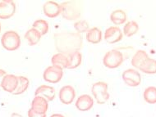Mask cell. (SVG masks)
I'll return each mask as SVG.
<instances>
[{"label":"cell","mask_w":156,"mask_h":117,"mask_svg":"<svg viewBox=\"0 0 156 117\" xmlns=\"http://www.w3.org/2000/svg\"><path fill=\"white\" fill-rule=\"evenodd\" d=\"M56 50L60 53L69 54L79 52L82 47V35L74 32H59L54 36Z\"/></svg>","instance_id":"6da1fadb"},{"label":"cell","mask_w":156,"mask_h":117,"mask_svg":"<svg viewBox=\"0 0 156 117\" xmlns=\"http://www.w3.org/2000/svg\"><path fill=\"white\" fill-rule=\"evenodd\" d=\"M62 18L74 21L80 18L82 12V4L79 1H67L60 4Z\"/></svg>","instance_id":"7a4b0ae2"},{"label":"cell","mask_w":156,"mask_h":117,"mask_svg":"<svg viewBox=\"0 0 156 117\" xmlns=\"http://www.w3.org/2000/svg\"><path fill=\"white\" fill-rule=\"evenodd\" d=\"M1 43L6 50L15 51L21 46V38L16 31L8 30L1 38Z\"/></svg>","instance_id":"3957f363"},{"label":"cell","mask_w":156,"mask_h":117,"mask_svg":"<svg viewBox=\"0 0 156 117\" xmlns=\"http://www.w3.org/2000/svg\"><path fill=\"white\" fill-rule=\"evenodd\" d=\"M91 93L98 104H105L109 99L108 84L103 81L94 83L92 85Z\"/></svg>","instance_id":"277c9868"},{"label":"cell","mask_w":156,"mask_h":117,"mask_svg":"<svg viewBox=\"0 0 156 117\" xmlns=\"http://www.w3.org/2000/svg\"><path fill=\"white\" fill-rule=\"evenodd\" d=\"M124 61L122 53L119 50L108 51L103 58L105 67L109 69H115L121 66Z\"/></svg>","instance_id":"5b68a950"},{"label":"cell","mask_w":156,"mask_h":117,"mask_svg":"<svg viewBox=\"0 0 156 117\" xmlns=\"http://www.w3.org/2000/svg\"><path fill=\"white\" fill-rule=\"evenodd\" d=\"M63 76V71L62 68L55 66H51L46 68L44 71L43 78L46 82L57 84L62 80Z\"/></svg>","instance_id":"8992f818"},{"label":"cell","mask_w":156,"mask_h":117,"mask_svg":"<svg viewBox=\"0 0 156 117\" xmlns=\"http://www.w3.org/2000/svg\"><path fill=\"white\" fill-rule=\"evenodd\" d=\"M122 80L130 87H137L141 82L140 73L134 69H127L122 74Z\"/></svg>","instance_id":"52a82bcc"},{"label":"cell","mask_w":156,"mask_h":117,"mask_svg":"<svg viewBox=\"0 0 156 117\" xmlns=\"http://www.w3.org/2000/svg\"><path fill=\"white\" fill-rule=\"evenodd\" d=\"M16 12V4L12 0H3L0 2V19H9Z\"/></svg>","instance_id":"ba28073f"},{"label":"cell","mask_w":156,"mask_h":117,"mask_svg":"<svg viewBox=\"0 0 156 117\" xmlns=\"http://www.w3.org/2000/svg\"><path fill=\"white\" fill-rule=\"evenodd\" d=\"M59 100L65 105L73 103L76 98L75 89L71 85H65L61 88L58 93Z\"/></svg>","instance_id":"9c48e42d"},{"label":"cell","mask_w":156,"mask_h":117,"mask_svg":"<svg viewBox=\"0 0 156 117\" xmlns=\"http://www.w3.org/2000/svg\"><path fill=\"white\" fill-rule=\"evenodd\" d=\"M123 34L118 26H111L105 30V40L108 43H115L121 41Z\"/></svg>","instance_id":"30bf717a"},{"label":"cell","mask_w":156,"mask_h":117,"mask_svg":"<svg viewBox=\"0 0 156 117\" xmlns=\"http://www.w3.org/2000/svg\"><path fill=\"white\" fill-rule=\"evenodd\" d=\"M76 107L81 112H87L94 106V100L88 94H82L78 97L75 103Z\"/></svg>","instance_id":"8fae6325"},{"label":"cell","mask_w":156,"mask_h":117,"mask_svg":"<svg viewBox=\"0 0 156 117\" xmlns=\"http://www.w3.org/2000/svg\"><path fill=\"white\" fill-rule=\"evenodd\" d=\"M44 13L49 18H55L61 14L60 4L54 1H48L43 6Z\"/></svg>","instance_id":"7c38bea8"},{"label":"cell","mask_w":156,"mask_h":117,"mask_svg":"<svg viewBox=\"0 0 156 117\" xmlns=\"http://www.w3.org/2000/svg\"><path fill=\"white\" fill-rule=\"evenodd\" d=\"M48 102L45 98L42 97L35 96L33 98L31 104H30V108L40 114H46L48 108Z\"/></svg>","instance_id":"4fadbf2b"},{"label":"cell","mask_w":156,"mask_h":117,"mask_svg":"<svg viewBox=\"0 0 156 117\" xmlns=\"http://www.w3.org/2000/svg\"><path fill=\"white\" fill-rule=\"evenodd\" d=\"M18 85V76L14 74H7L3 79L1 87L6 92L12 93L16 90Z\"/></svg>","instance_id":"5bb4252c"},{"label":"cell","mask_w":156,"mask_h":117,"mask_svg":"<svg viewBox=\"0 0 156 117\" xmlns=\"http://www.w3.org/2000/svg\"><path fill=\"white\" fill-rule=\"evenodd\" d=\"M35 96H39L45 98L48 102H52L55 98V89L49 85H41L36 88Z\"/></svg>","instance_id":"9a60e30c"},{"label":"cell","mask_w":156,"mask_h":117,"mask_svg":"<svg viewBox=\"0 0 156 117\" xmlns=\"http://www.w3.org/2000/svg\"><path fill=\"white\" fill-rule=\"evenodd\" d=\"M149 58L148 54L144 50H139L135 53L132 58V65L136 69H140L147 59Z\"/></svg>","instance_id":"2e32d148"},{"label":"cell","mask_w":156,"mask_h":117,"mask_svg":"<svg viewBox=\"0 0 156 117\" xmlns=\"http://www.w3.org/2000/svg\"><path fill=\"white\" fill-rule=\"evenodd\" d=\"M102 40V32L99 28L94 27L86 32V40L93 44H96Z\"/></svg>","instance_id":"e0dca14e"},{"label":"cell","mask_w":156,"mask_h":117,"mask_svg":"<svg viewBox=\"0 0 156 117\" xmlns=\"http://www.w3.org/2000/svg\"><path fill=\"white\" fill-rule=\"evenodd\" d=\"M51 62L53 66L58 67L62 69H67V65H68V59H67V54L60 53L54 54L51 58Z\"/></svg>","instance_id":"ac0fdd59"},{"label":"cell","mask_w":156,"mask_h":117,"mask_svg":"<svg viewBox=\"0 0 156 117\" xmlns=\"http://www.w3.org/2000/svg\"><path fill=\"white\" fill-rule=\"evenodd\" d=\"M68 59V65L67 69H75L81 64L82 57L80 52H74V53L67 54Z\"/></svg>","instance_id":"d6986e66"},{"label":"cell","mask_w":156,"mask_h":117,"mask_svg":"<svg viewBox=\"0 0 156 117\" xmlns=\"http://www.w3.org/2000/svg\"><path fill=\"white\" fill-rule=\"evenodd\" d=\"M110 20L114 25L119 26V25L124 24L126 21V12L123 10H114L110 14Z\"/></svg>","instance_id":"ffe728a7"},{"label":"cell","mask_w":156,"mask_h":117,"mask_svg":"<svg viewBox=\"0 0 156 117\" xmlns=\"http://www.w3.org/2000/svg\"><path fill=\"white\" fill-rule=\"evenodd\" d=\"M25 39L28 41L29 45L34 46L40 42L41 39V35L36 29L31 28V29H28L27 33L25 34Z\"/></svg>","instance_id":"44dd1931"},{"label":"cell","mask_w":156,"mask_h":117,"mask_svg":"<svg viewBox=\"0 0 156 117\" xmlns=\"http://www.w3.org/2000/svg\"><path fill=\"white\" fill-rule=\"evenodd\" d=\"M139 70L145 74H156V60L149 57Z\"/></svg>","instance_id":"7402d4cb"},{"label":"cell","mask_w":156,"mask_h":117,"mask_svg":"<svg viewBox=\"0 0 156 117\" xmlns=\"http://www.w3.org/2000/svg\"><path fill=\"white\" fill-rule=\"evenodd\" d=\"M29 84H30V81L28 80V78L25 77V76H18V85H17L16 90L12 93V94L13 95L22 94L27 90Z\"/></svg>","instance_id":"603a6c76"},{"label":"cell","mask_w":156,"mask_h":117,"mask_svg":"<svg viewBox=\"0 0 156 117\" xmlns=\"http://www.w3.org/2000/svg\"><path fill=\"white\" fill-rule=\"evenodd\" d=\"M144 100L149 104L156 103V87L150 86L146 88L143 93Z\"/></svg>","instance_id":"cb8c5ba5"},{"label":"cell","mask_w":156,"mask_h":117,"mask_svg":"<svg viewBox=\"0 0 156 117\" xmlns=\"http://www.w3.org/2000/svg\"><path fill=\"white\" fill-rule=\"evenodd\" d=\"M138 29H139V26L138 24L134 21H128L127 23L123 27V33L124 35L126 37H131L136 35L137 33Z\"/></svg>","instance_id":"d4e9b609"},{"label":"cell","mask_w":156,"mask_h":117,"mask_svg":"<svg viewBox=\"0 0 156 117\" xmlns=\"http://www.w3.org/2000/svg\"><path fill=\"white\" fill-rule=\"evenodd\" d=\"M32 28L40 32V34L42 36V35H45L48 33V22L44 20L40 19V20H37L33 23Z\"/></svg>","instance_id":"484cf974"},{"label":"cell","mask_w":156,"mask_h":117,"mask_svg":"<svg viewBox=\"0 0 156 117\" xmlns=\"http://www.w3.org/2000/svg\"><path fill=\"white\" fill-rule=\"evenodd\" d=\"M74 28L77 31L78 34H81L84 32H87L89 30V23L85 20L78 21L74 24Z\"/></svg>","instance_id":"4316f807"},{"label":"cell","mask_w":156,"mask_h":117,"mask_svg":"<svg viewBox=\"0 0 156 117\" xmlns=\"http://www.w3.org/2000/svg\"><path fill=\"white\" fill-rule=\"evenodd\" d=\"M28 117H46V114H40V113L35 112V111H33L30 108L28 111Z\"/></svg>","instance_id":"83f0119b"},{"label":"cell","mask_w":156,"mask_h":117,"mask_svg":"<svg viewBox=\"0 0 156 117\" xmlns=\"http://www.w3.org/2000/svg\"><path fill=\"white\" fill-rule=\"evenodd\" d=\"M6 75H7V73H6L5 71L0 69V86L2 84V82H3V79H4V77H5Z\"/></svg>","instance_id":"f1b7e54d"},{"label":"cell","mask_w":156,"mask_h":117,"mask_svg":"<svg viewBox=\"0 0 156 117\" xmlns=\"http://www.w3.org/2000/svg\"><path fill=\"white\" fill-rule=\"evenodd\" d=\"M50 117H65V116L62 114H53Z\"/></svg>","instance_id":"f546056e"},{"label":"cell","mask_w":156,"mask_h":117,"mask_svg":"<svg viewBox=\"0 0 156 117\" xmlns=\"http://www.w3.org/2000/svg\"><path fill=\"white\" fill-rule=\"evenodd\" d=\"M11 117H23L22 115H21L17 114V113H13V114L12 115Z\"/></svg>","instance_id":"4dcf8cb0"},{"label":"cell","mask_w":156,"mask_h":117,"mask_svg":"<svg viewBox=\"0 0 156 117\" xmlns=\"http://www.w3.org/2000/svg\"><path fill=\"white\" fill-rule=\"evenodd\" d=\"M0 32H1V24H0Z\"/></svg>","instance_id":"1f68e13d"}]
</instances>
